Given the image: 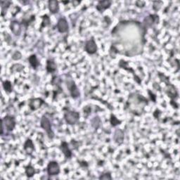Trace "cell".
Segmentation results:
<instances>
[{
    "label": "cell",
    "instance_id": "cell-1",
    "mask_svg": "<svg viewBox=\"0 0 180 180\" xmlns=\"http://www.w3.org/2000/svg\"><path fill=\"white\" fill-rule=\"evenodd\" d=\"M64 118H65V120L67 123H68L69 125H73V124H75L78 121L80 115L77 112L68 111L65 113Z\"/></svg>",
    "mask_w": 180,
    "mask_h": 180
},
{
    "label": "cell",
    "instance_id": "cell-2",
    "mask_svg": "<svg viewBox=\"0 0 180 180\" xmlns=\"http://www.w3.org/2000/svg\"><path fill=\"white\" fill-rule=\"evenodd\" d=\"M41 126H42V127L43 129L46 131V132L47 133L49 137L51 138V139H52V138L54 137V134L52 129H51V123H50L49 120L48 119L46 116H43L42 118Z\"/></svg>",
    "mask_w": 180,
    "mask_h": 180
},
{
    "label": "cell",
    "instance_id": "cell-3",
    "mask_svg": "<svg viewBox=\"0 0 180 180\" xmlns=\"http://www.w3.org/2000/svg\"><path fill=\"white\" fill-rule=\"evenodd\" d=\"M67 87L68 89H69L70 93L72 97L73 98H77L80 96V91L78 89H77V86L75 85L74 81L72 80H67Z\"/></svg>",
    "mask_w": 180,
    "mask_h": 180
},
{
    "label": "cell",
    "instance_id": "cell-4",
    "mask_svg": "<svg viewBox=\"0 0 180 180\" xmlns=\"http://www.w3.org/2000/svg\"><path fill=\"white\" fill-rule=\"evenodd\" d=\"M48 174L51 176L57 175L59 173L60 168L57 162H51L49 163L47 167Z\"/></svg>",
    "mask_w": 180,
    "mask_h": 180
},
{
    "label": "cell",
    "instance_id": "cell-5",
    "mask_svg": "<svg viewBox=\"0 0 180 180\" xmlns=\"http://www.w3.org/2000/svg\"><path fill=\"white\" fill-rule=\"evenodd\" d=\"M2 124L5 125V127L8 130H13L16 125L15 119L11 116H7L2 120Z\"/></svg>",
    "mask_w": 180,
    "mask_h": 180
},
{
    "label": "cell",
    "instance_id": "cell-6",
    "mask_svg": "<svg viewBox=\"0 0 180 180\" xmlns=\"http://www.w3.org/2000/svg\"><path fill=\"white\" fill-rule=\"evenodd\" d=\"M85 51H87V53L90 54H95L97 50V45H96L95 41L94 40V39H90V40L87 41L85 45Z\"/></svg>",
    "mask_w": 180,
    "mask_h": 180
},
{
    "label": "cell",
    "instance_id": "cell-7",
    "mask_svg": "<svg viewBox=\"0 0 180 180\" xmlns=\"http://www.w3.org/2000/svg\"><path fill=\"white\" fill-rule=\"evenodd\" d=\"M57 28L60 33H63L67 32L68 30V24L66 20L65 19H63V18L60 19L59 21H58Z\"/></svg>",
    "mask_w": 180,
    "mask_h": 180
},
{
    "label": "cell",
    "instance_id": "cell-8",
    "mask_svg": "<svg viewBox=\"0 0 180 180\" xmlns=\"http://www.w3.org/2000/svg\"><path fill=\"white\" fill-rule=\"evenodd\" d=\"M10 28H11L12 33L14 34L15 35H19L21 34V25L18 21H12L11 25H10Z\"/></svg>",
    "mask_w": 180,
    "mask_h": 180
},
{
    "label": "cell",
    "instance_id": "cell-9",
    "mask_svg": "<svg viewBox=\"0 0 180 180\" xmlns=\"http://www.w3.org/2000/svg\"><path fill=\"white\" fill-rule=\"evenodd\" d=\"M43 103V101L40 99H35L30 100L29 103V106L30 107V109L33 111H35L40 108L42 104Z\"/></svg>",
    "mask_w": 180,
    "mask_h": 180
},
{
    "label": "cell",
    "instance_id": "cell-10",
    "mask_svg": "<svg viewBox=\"0 0 180 180\" xmlns=\"http://www.w3.org/2000/svg\"><path fill=\"white\" fill-rule=\"evenodd\" d=\"M49 11L52 13H57L59 9V2H58L57 1H54V0H53V1H49Z\"/></svg>",
    "mask_w": 180,
    "mask_h": 180
},
{
    "label": "cell",
    "instance_id": "cell-11",
    "mask_svg": "<svg viewBox=\"0 0 180 180\" xmlns=\"http://www.w3.org/2000/svg\"><path fill=\"white\" fill-rule=\"evenodd\" d=\"M111 1H99L97 6V10H99V11H103L106 9H108V8L111 6Z\"/></svg>",
    "mask_w": 180,
    "mask_h": 180
},
{
    "label": "cell",
    "instance_id": "cell-12",
    "mask_svg": "<svg viewBox=\"0 0 180 180\" xmlns=\"http://www.w3.org/2000/svg\"><path fill=\"white\" fill-rule=\"evenodd\" d=\"M61 150L63 152L66 158H71V151L69 149L68 145L66 142H63L61 144Z\"/></svg>",
    "mask_w": 180,
    "mask_h": 180
},
{
    "label": "cell",
    "instance_id": "cell-13",
    "mask_svg": "<svg viewBox=\"0 0 180 180\" xmlns=\"http://www.w3.org/2000/svg\"><path fill=\"white\" fill-rule=\"evenodd\" d=\"M114 139L117 143L121 144L123 142L124 139V133L121 129H117L115 132V136H114Z\"/></svg>",
    "mask_w": 180,
    "mask_h": 180
},
{
    "label": "cell",
    "instance_id": "cell-14",
    "mask_svg": "<svg viewBox=\"0 0 180 180\" xmlns=\"http://www.w3.org/2000/svg\"><path fill=\"white\" fill-rule=\"evenodd\" d=\"M47 70L49 73H54L57 71V65H56L54 61H51V60H49L47 61Z\"/></svg>",
    "mask_w": 180,
    "mask_h": 180
},
{
    "label": "cell",
    "instance_id": "cell-15",
    "mask_svg": "<svg viewBox=\"0 0 180 180\" xmlns=\"http://www.w3.org/2000/svg\"><path fill=\"white\" fill-rule=\"evenodd\" d=\"M24 149L28 153H31L34 149V145L33 141L30 139H28L25 142V145H24Z\"/></svg>",
    "mask_w": 180,
    "mask_h": 180
},
{
    "label": "cell",
    "instance_id": "cell-16",
    "mask_svg": "<svg viewBox=\"0 0 180 180\" xmlns=\"http://www.w3.org/2000/svg\"><path fill=\"white\" fill-rule=\"evenodd\" d=\"M29 61L32 66L35 68H36L38 66V65H39V63H38L37 57H36L35 55L30 56V57L29 58Z\"/></svg>",
    "mask_w": 180,
    "mask_h": 180
},
{
    "label": "cell",
    "instance_id": "cell-17",
    "mask_svg": "<svg viewBox=\"0 0 180 180\" xmlns=\"http://www.w3.org/2000/svg\"><path fill=\"white\" fill-rule=\"evenodd\" d=\"M25 173H26L27 175L29 177H31L32 176H33L34 173H35V170L33 167H31V166H28V167H26V169H25Z\"/></svg>",
    "mask_w": 180,
    "mask_h": 180
},
{
    "label": "cell",
    "instance_id": "cell-18",
    "mask_svg": "<svg viewBox=\"0 0 180 180\" xmlns=\"http://www.w3.org/2000/svg\"><path fill=\"white\" fill-rule=\"evenodd\" d=\"M4 87L5 91H7V92H11L12 91V87L11 83L9 81H6L4 83Z\"/></svg>",
    "mask_w": 180,
    "mask_h": 180
},
{
    "label": "cell",
    "instance_id": "cell-19",
    "mask_svg": "<svg viewBox=\"0 0 180 180\" xmlns=\"http://www.w3.org/2000/svg\"><path fill=\"white\" fill-rule=\"evenodd\" d=\"M120 123L118 120L116 118H115L114 115H111V124L113 126H115L117 125H118V123Z\"/></svg>",
    "mask_w": 180,
    "mask_h": 180
},
{
    "label": "cell",
    "instance_id": "cell-20",
    "mask_svg": "<svg viewBox=\"0 0 180 180\" xmlns=\"http://www.w3.org/2000/svg\"><path fill=\"white\" fill-rule=\"evenodd\" d=\"M42 25L43 26H47L50 23V19L48 17V16H45L43 17V22H42Z\"/></svg>",
    "mask_w": 180,
    "mask_h": 180
},
{
    "label": "cell",
    "instance_id": "cell-21",
    "mask_svg": "<svg viewBox=\"0 0 180 180\" xmlns=\"http://www.w3.org/2000/svg\"><path fill=\"white\" fill-rule=\"evenodd\" d=\"M99 179H111V176L109 173H106L104 175H101V177H99Z\"/></svg>",
    "mask_w": 180,
    "mask_h": 180
},
{
    "label": "cell",
    "instance_id": "cell-22",
    "mask_svg": "<svg viewBox=\"0 0 180 180\" xmlns=\"http://www.w3.org/2000/svg\"><path fill=\"white\" fill-rule=\"evenodd\" d=\"M12 58H13V59H14V60H19L21 58V54L20 53L19 51H16V52H15L14 54H13Z\"/></svg>",
    "mask_w": 180,
    "mask_h": 180
}]
</instances>
